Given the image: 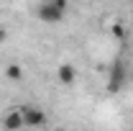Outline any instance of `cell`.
<instances>
[{"mask_svg": "<svg viewBox=\"0 0 133 131\" xmlns=\"http://www.w3.org/2000/svg\"><path fill=\"white\" fill-rule=\"evenodd\" d=\"M66 8H69V0H44L38 5L36 16L44 23H59V21H64Z\"/></svg>", "mask_w": 133, "mask_h": 131, "instance_id": "cell-1", "label": "cell"}, {"mask_svg": "<svg viewBox=\"0 0 133 131\" xmlns=\"http://www.w3.org/2000/svg\"><path fill=\"white\" fill-rule=\"evenodd\" d=\"M21 116H23L26 129H41L46 123V111L38 105H21Z\"/></svg>", "mask_w": 133, "mask_h": 131, "instance_id": "cell-2", "label": "cell"}, {"mask_svg": "<svg viewBox=\"0 0 133 131\" xmlns=\"http://www.w3.org/2000/svg\"><path fill=\"white\" fill-rule=\"evenodd\" d=\"M0 126H3L5 131H21V129H26V126H23L21 108H8L5 113L0 116Z\"/></svg>", "mask_w": 133, "mask_h": 131, "instance_id": "cell-3", "label": "cell"}, {"mask_svg": "<svg viewBox=\"0 0 133 131\" xmlns=\"http://www.w3.org/2000/svg\"><path fill=\"white\" fill-rule=\"evenodd\" d=\"M56 75H59V82H62V85H72V82L77 80V69L72 64H62L56 69Z\"/></svg>", "mask_w": 133, "mask_h": 131, "instance_id": "cell-4", "label": "cell"}, {"mask_svg": "<svg viewBox=\"0 0 133 131\" xmlns=\"http://www.w3.org/2000/svg\"><path fill=\"white\" fill-rule=\"evenodd\" d=\"M5 77L13 80V82H18L21 77H23V67L21 64H5Z\"/></svg>", "mask_w": 133, "mask_h": 131, "instance_id": "cell-5", "label": "cell"}, {"mask_svg": "<svg viewBox=\"0 0 133 131\" xmlns=\"http://www.w3.org/2000/svg\"><path fill=\"white\" fill-rule=\"evenodd\" d=\"M5 39H8V33H5V28H3V26H0V44H3Z\"/></svg>", "mask_w": 133, "mask_h": 131, "instance_id": "cell-6", "label": "cell"}, {"mask_svg": "<svg viewBox=\"0 0 133 131\" xmlns=\"http://www.w3.org/2000/svg\"><path fill=\"white\" fill-rule=\"evenodd\" d=\"M54 131H66V129H54Z\"/></svg>", "mask_w": 133, "mask_h": 131, "instance_id": "cell-7", "label": "cell"}]
</instances>
